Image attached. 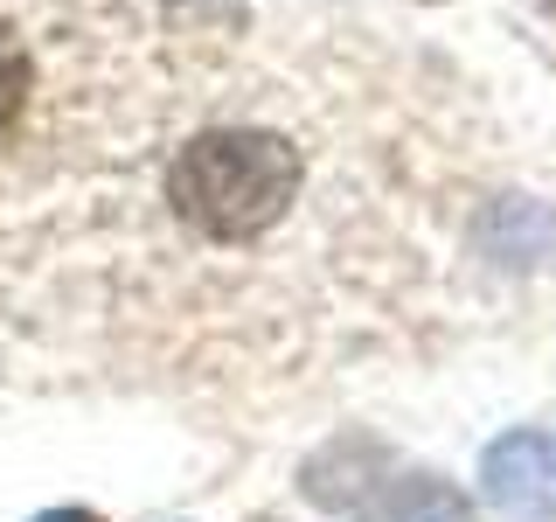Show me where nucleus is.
I'll list each match as a JSON object with an SVG mask.
<instances>
[{
  "mask_svg": "<svg viewBox=\"0 0 556 522\" xmlns=\"http://www.w3.org/2000/svg\"><path fill=\"white\" fill-rule=\"evenodd\" d=\"M376 522H473V509H466V495L445 487V481H404L376 509Z\"/></svg>",
  "mask_w": 556,
  "mask_h": 522,
  "instance_id": "obj_3",
  "label": "nucleus"
},
{
  "mask_svg": "<svg viewBox=\"0 0 556 522\" xmlns=\"http://www.w3.org/2000/svg\"><path fill=\"white\" fill-rule=\"evenodd\" d=\"M35 522H98L91 509H49V515H35Z\"/></svg>",
  "mask_w": 556,
  "mask_h": 522,
  "instance_id": "obj_5",
  "label": "nucleus"
},
{
  "mask_svg": "<svg viewBox=\"0 0 556 522\" xmlns=\"http://www.w3.org/2000/svg\"><path fill=\"white\" fill-rule=\"evenodd\" d=\"M181 8H237V0H181Z\"/></svg>",
  "mask_w": 556,
  "mask_h": 522,
  "instance_id": "obj_6",
  "label": "nucleus"
},
{
  "mask_svg": "<svg viewBox=\"0 0 556 522\" xmlns=\"http://www.w3.org/2000/svg\"><path fill=\"white\" fill-rule=\"evenodd\" d=\"M300 147L257 126H216L202 139H188L167 167V202L188 231L243 244L257 231H271L300 196Z\"/></svg>",
  "mask_w": 556,
  "mask_h": 522,
  "instance_id": "obj_1",
  "label": "nucleus"
},
{
  "mask_svg": "<svg viewBox=\"0 0 556 522\" xmlns=\"http://www.w3.org/2000/svg\"><path fill=\"white\" fill-rule=\"evenodd\" d=\"M22 104H28V49L0 28V133L22 119Z\"/></svg>",
  "mask_w": 556,
  "mask_h": 522,
  "instance_id": "obj_4",
  "label": "nucleus"
},
{
  "mask_svg": "<svg viewBox=\"0 0 556 522\" xmlns=\"http://www.w3.org/2000/svg\"><path fill=\"white\" fill-rule=\"evenodd\" d=\"M480 495L515 522H549L556 515V439L549 432H508L480 460Z\"/></svg>",
  "mask_w": 556,
  "mask_h": 522,
  "instance_id": "obj_2",
  "label": "nucleus"
}]
</instances>
